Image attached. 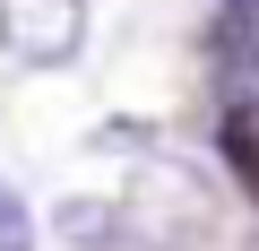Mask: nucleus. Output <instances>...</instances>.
Returning a JSON list of instances; mask_svg holds the SVG:
<instances>
[{
    "instance_id": "1",
    "label": "nucleus",
    "mask_w": 259,
    "mask_h": 251,
    "mask_svg": "<svg viewBox=\"0 0 259 251\" xmlns=\"http://www.w3.org/2000/svg\"><path fill=\"white\" fill-rule=\"evenodd\" d=\"M130 208V251H190L207 225H216V199H207V182L190 173V165H173V156H156V165H139V191L121 199Z\"/></svg>"
},
{
    "instance_id": "2",
    "label": "nucleus",
    "mask_w": 259,
    "mask_h": 251,
    "mask_svg": "<svg viewBox=\"0 0 259 251\" xmlns=\"http://www.w3.org/2000/svg\"><path fill=\"white\" fill-rule=\"evenodd\" d=\"M0 52L18 69H69L87 52V0H0Z\"/></svg>"
},
{
    "instance_id": "3",
    "label": "nucleus",
    "mask_w": 259,
    "mask_h": 251,
    "mask_svg": "<svg viewBox=\"0 0 259 251\" xmlns=\"http://www.w3.org/2000/svg\"><path fill=\"white\" fill-rule=\"evenodd\" d=\"M216 156L242 173V191L259 199V61L225 69V104H216Z\"/></svg>"
},
{
    "instance_id": "4",
    "label": "nucleus",
    "mask_w": 259,
    "mask_h": 251,
    "mask_svg": "<svg viewBox=\"0 0 259 251\" xmlns=\"http://www.w3.org/2000/svg\"><path fill=\"white\" fill-rule=\"evenodd\" d=\"M52 234L69 251H130V208L121 199H61L52 208Z\"/></svg>"
},
{
    "instance_id": "5",
    "label": "nucleus",
    "mask_w": 259,
    "mask_h": 251,
    "mask_svg": "<svg viewBox=\"0 0 259 251\" xmlns=\"http://www.w3.org/2000/svg\"><path fill=\"white\" fill-rule=\"evenodd\" d=\"M0 251H35V208L18 182H0Z\"/></svg>"
}]
</instances>
